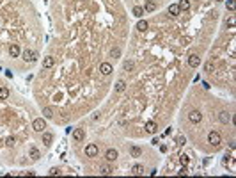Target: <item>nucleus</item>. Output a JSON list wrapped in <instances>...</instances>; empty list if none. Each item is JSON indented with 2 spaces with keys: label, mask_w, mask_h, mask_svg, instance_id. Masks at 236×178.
I'll list each match as a JSON object with an SVG mask.
<instances>
[{
  "label": "nucleus",
  "mask_w": 236,
  "mask_h": 178,
  "mask_svg": "<svg viewBox=\"0 0 236 178\" xmlns=\"http://www.w3.org/2000/svg\"><path fill=\"white\" fill-rule=\"evenodd\" d=\"M32 128L36 130V132H44V128H46V121L43 118H36L32 121Z\"/></svg>",
  "instance_id": "nucleus-1"
},
{
  "label": "nucleus",
  "mask_w": 236,
  "mask_h": 178,
  "mask_svg": "<svg viewBox=\"0 0 236 178\" xmlns=\"http://www.w3.org/2000/svg\"><path fill=\"white\" fill-rule=\"evenodd\" d=\"M112 71H114V68H112V64H110V62H101V64H99V73H101V75L108 77Z\"/></svg>",
  "instance_id": "nucleus-2"
},
{
  "label": "nucleus",
  "mask_w": 236,
  "mask_h": 178,
  "mask_svg": "<svg viewBox=\"0 0 236 178\" xmlns=\"http://www.w3.org/2000/svg\"><path fill=\"white\" fill-rule=\"evenodd\" d=\"M98 153H99V148L96 144H87V146H85V155H87V157H96Z\"/></svg>",
  "instance_id": "nucleus-3"
},
{
  "label": "nucleus",
  "mask_w": 236,
  "mask_h": 178,
  "mask_svg": "<svg viewBox=\"0 0 236 178\" xmlns=\"http://www.w3.org/2000/svg\"><path fill=\"white\" fill-rule=\"evenodd\" d=\"M208 142L213 144V146H218L220 144V134L218 132H210L208 134Z\"/></svg>",
  "instance_id": "nucleus-4"
},
{
  "label": "nucleus",
  "mask_w": 236,
  "mask_h": 178,
  "mask_svg": "<svg viewBox=\"0 0 236 178\" xmlns=\"http://www.w3.org/2000/svg\"><path fill=\"white\" fill-rule=\"evenodd\" d=\"M23 59L27 61V62H34V61L38 59V54L34 50H25L23 52Z\"/></svg>",
  "instance_id": "nucleus-5"
},
{
  "label": "nucleus",
  "mask_w": 236,
  "mask_h": 178,
  "mask_svg": "<svg viewBox=\"0 0 236 178\" xmlns=\"http://www.w3.org/2000/svg\"><path fill=\"white\" fill-rule=\"evenodd\" d=\"M199 64H201V57H199L197 54H192V55L188 57V66H190V68H199Z\"/></svg>",
  "instance_id": "nucleus-6"
},
{
  "label": "nucleus",
  "mask_w": 236,
  "mask_h": 178,
  "mask_svg": "<svg viewBox=\"0 0 236 178\" xmlns=\"http://www.w3.org/2000/svg\"><path fill=\"white\" fill-rule=\"evenodd\" d=\"M201 118H202V116H201V112H199V111H192V112L188 114V121H190V123H194V125H195V123H199V121H201Z\"/></svg>",
  "instance_id": "nucleus-7"
},
{
  "label": "nucleus",
  "mask_w": 236,
  "mask_h": 178,
  "mask_svg": "<svg viewBox=\"0 0 236 178\" xmlns=\"http://www.w3.org/2000/svg\"><path fill=\"white\" fill-rule=\"evenodd\" d=\"M83 137H85V132H83V128H75L73 130V139L78 142V141H83Z\"/></svg>",
  "instance_id": "nucleus-8"
},
{
  "label": "nucleus",
  "mask_w": 236,
  "mask_h": 178,
  "mask_svg": "<svg viewBox=\"0 0 236 178\" xmlns=\"http://www.w3.org/2000/svg\"><path fill=\"white\" fill-rule=\"evenodd\" d=\"M53 64H55V59H53L52 55H48V57H44V59H43V70H50Z\"/></svg>",
  "instance_id": "nucleus-9"
},
{
  "label": "nucleus",
  "mask_w": 236,
  "mask_h": 178,
  "mask_svg": "<svg viewBox=\"0 0 236 178\" xmlns=\"http://www.w3.org/2000/svg\"><path fill=\"white\" fill-rule=\"evenodd\" d=\"M156 130H158V125L155 121H147L146 123V132L147 134H156Z\"/></svg>",
  "instance_id": "nucleus-10"
},
{
  "label": "nucleus",
  "mask_w": 236,
  "mask_h": 178,
  "mask_svg": "<svg viewBox=\"0 0 236 178\" xmlns=\"http://www.w3.org/2000/svg\"><path fill=\"white\" fill-rule=\"evenodd\" d=\"M53 116H55V111H53L52 107H43V118L53 119Z\"/></svg>",
  "instance_id": "nucleus-11"
},
{
  "label": "nucleus",
  "mask_w": 236,
  "mask_h": 178,
  "mask_svg": "<svg viewBox=\"0 0 236 178\" xmlns=\"http://www.w3.org/2000/svg\"><path fill=\"white\" fill-rule=\"evenodd\" d=\"M218 119H220V123L227 125V123L231 121V114H229L227 111H222V112H220V116H218Z\"/></svg>",
  "instance_id": "nucleus-12"
},
{
  "label": "nucleus",
  "mask_w": 236,
  "mask_h": 178,
  "mask_svg": "<svg viewBox=\"0 0 236 178\" xmlns=\"http://www.w3.org/2000/svg\"><path fill=\"white\" fill-rule=\"evenodd\" d=\"M105 158H107L108 162H114V160L117 158V151H116V150H112V148H110V150H107V153H105Z\"/></svg>",
  "instance_id": "nucleus-13"
},
{
  "label": "nucleus",
  "mask_w": 236,
  "mask_h": 178,
  "mask_svg": "<svg viewBox=\"0 0 236 178\" xmlns=\"http://www.w3.org/2000/svg\"><path fill=\"white\" fill-rule=\"evenodd\" d=\"M9 54H11V57H18L20 55V46L18 45H11L9 46Z\"/></svg>",
  "instance_id": "nucleus-14"
},
{
  "label": "nucleus",
  "mask_w": 236,
  "mask_h": 178,
  "mask_svg": "<svg viewBox=\"0 0 236 178\" xmlns=\"http://www.w3.org/2000/svg\"><path fill=\"white\" fill-rule=\"evenodd\" d=\"M155 9H156V4H155L153 0H149V2H146V7H144V11H146V13H153Z\"/></svg>",
  "instance_id": "nucleus-15"
},
{
  "label": "nucleus",
  "mask_w": 236,
  "mask_h": 178,
  "mask_svg": "<svg viewBox=\"0 0 236 178\" xmlns=\"http://www.w3.org/2000/svg\"><path fill=\"white\" fill-rule=\"evenodd\" d=\"M9 95H11L9 89H7L5 86H2V87H0V100H7V98H9Z\"/></svg>",
  "instance_id": "nucleus-16"
},
{
  "label": "nucleus",
  "mask_w": 236,
  "mask_h": 178,
  "mask_svg": "<svg viewBox=\"0 0 236 178\" xmlns=\"http://www.w3.org/2000/svg\"><path fill=\"white\" fill-rule=\"evenodd\" d=\"M177 7H179V11L183 9V11H188L190 9V0H181L179 4H177Z\"/></svg>",
  "instance_id": "nucleus-17"
},
{
  "label": "nucleus",
  "mask_w": 236,
  "mask_h": 178,
  "mask_svg": "<svg viewBox=\"0 0 236 178\" xmlns=\"http://www.w3.org/2000/svg\"><path fill=\"white\" fill-rule=\"evenodd\" d=\"M169 14H171V16H177V14H179V7H177V4L169 5Z\"/></svg>",
  "instance_id": "nucleus-18"
},
{
  "label": "nucleus",
  "mask_w": 236,
  "mask_h": 178,
  "mask_svg": "<svg viewBox=\"0 0 236 178\" xmlns=\"http://www.w3.org/2000/svg\"><path fill=\"white\" fill-rule=\"evenodd\" d=\"M137 30L138 32H146V30H147V21L146 20H140L137 23Z\"/></svg>",
  "instance_id": "nucleus-19"
},
{
  "label": "nucleus",
  "mask_w": 236,
  "mask_h": 178,
  "mask_svg": "<svg viewBox=\"0 0 236 178\" xmlns=\"http://www.w3.org/2000/svg\"><path fill=\"white\" fill-rule=\"evenodd\" d=\"M132 13H133V16H137V18H140V16L144 14V9H142L140 5H135V7L132 9Z\"/></svg>",
  "instance_id": "nucleus-20"
},
{
  "label": "nucleus",
  "mask_w": 236,
  "mask_h": 178,
  "mask_svg": "<svg viewBox=\"0 0 236 178\" xmlns=\"http://www.w3.org/2000/svg\"><path fill=\"white\" fill-rule=\"evenodd\" d=\"M124 89H126V82H124V80H117V84H116V91H117V93H123Z\"/></svg>",
  "instance_id": "nucleus-21"
},
{
  "label": "nucleus",
  "mask_w": 236,
  "mask_h": 178,
  "mask_svg": "<svg viewBox=\"0 0 236 178\" xmlns=\"http://www.w3.org/2000/svg\"><path fill=\"white\" fill-rule=\"evenodd\" d=\"M52 139H53V136H52L50 132H43V142H44V144H50Z\"/></svg>",
  "instance_id": "nucleus-22"
},
{
  "label": "nucleus",
  "mask_w": 236,
  "mask_h": 178,
  "mask_svg": "<svg viewBox=\"0 0 236 178\" xmlns=\"http://www.w3.org/2000/svg\"><path fill=\"white\" fill-rule=\"evenodd\" d=\"M130 153H132V157H138V155L142 153V150H140L138 146H132V148H130Z\"/></svg>",
  "instance_id": "nucleus-23"
},
{
  "label": "nucleus",
  "mask_w": 236,
  "mask_h": 178,
  "mask_svg": "<svg viewBox=\"0 0 236 178\" xmlns=\"http://www.w3.org/2000/svg\"><path fill=\"white\" fill-rule=\"evenodd\" d=\"M132 173H133V175H142V173H144V167H142V166H133V167H132Z\"/></svg>",
  "instance_id": "nucleus-24"
},
{
  "label": "nucleus",
  "mask_w": 236,
  "mask_h": 178,
  "mask_svg": "<svg viewBox=\"0 0 236 178\" xmlns=\"http://www.w3.org/2000/svg\"><path fill=\"white\" fill-rule=\"evenodd\" d=\"M110 54H112V57H114V59H119V57H121V48H112V52H110Z\"/></svg>",
  "instance_id": "nucleus-25"
},
{
  "label": "nucleus",
  "mask_w": 236,
  "mask_h": 178,
  "mask_svg": "<svg viewBox=\"0 0 236 178\" xmlns=\"http://www.w3.org/2000/svg\"><path fill=\"white\" fill-rule=\"evenodd\" d=\"M133 66H135V64H133V61L124 62V70H126V71H132V70H133Z\"/></svg>",
  "instance_id": "nucleus-26"
},
{
  "label": "nucleus",
  "mask_w": 236,
  "mask_h": 178,
  "mask_svg": "<svg viewBox=\"0 0 236 178\" xmlns=\"http://www.w3.org/2000/svg\"><path fill=\"white\" fill-rule=\"evenodd\" d=\"M99 173H101V175H110V173H112V169H110L108 166H103V167L99 169Z\"/></svg>",
  "instance_id": "nucleus-27"
},
{
  "label": "nucleus",
  "mask_w": 236,
  "mask_h": 178,
  "mask_svg": "<svg viewBox=\"0 0 236 178\" xmlns=\"http://www.w3.org/2000/svg\"><path fill=\"white\" fill-rule=\"evenodd\" d=\"M30 155H32V158H34V160H36V158H39V157H41L39 150H36V148H32V150H30Z\"/></svg>",
  "instance_id": "nucleus-28"
},
{
  "label": "nucleus",
  "mask_w": 236,
  "mask_h": 178,
  "mask_svg": "<svg viewBox=\"0 0 236 178\" xmlns=\"http://www.w3.org/2000/svg\"><path fill=\"white\" fill-rule=\"evenodd\" d=\"M225 5H227V9L234 11V0H225Z\"/></svg>",
  "instance_id": "nucleus-29"
},
{
  "label": "nucleus",
  "mask_w": 236,
  "mask_h": 178,
  "mask_svg": "<svg viewBox=\"0 0 236 178\" xmlns=\"http://www.w3.org/2000/svg\"><path fill=\"white\" fill-rule=\"evenodd\" d=\"M181 164H185V166H186V164H188V157H185V155H183V157H181Z\"/></svg>",
  "instance_id": "nucleus-30"
},
{
  "label": "nucleus",
  "mask_w": 236,
  "mask_h": 178,
  "mask_svg": "<svg viewBox=\"0 0 236 178\" xmlns=\"http://www.w3.org/2000/svg\"><path fill=\"white\" fill-rule=\"evenodd\" d=\"M216 2H222V0H216Z\"/></svg>",
  "instance_id": "nucleus-31"
}]
</instances>
